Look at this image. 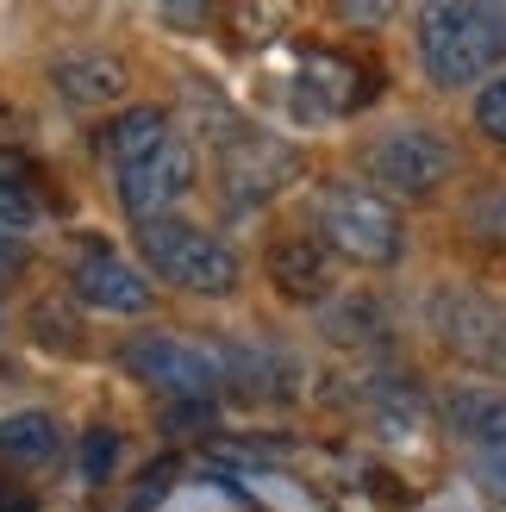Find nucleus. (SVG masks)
I'll list each match as a JSON object with an SVG mask.
<instances>
[{
    "label": "nucleus",
    "mask_w": 506,
    "mask_h": 512,
    "mask_svg": "<svg viewBox=\"0 0 506 512\" xmlns=\"http://www.w3.org/2000/svg\"><path fill=\"white\" fill-rule=\"evenodd\" d=\"M506 63V7H425L419 69L438 88H475Z\"/></svg>",
    "instance_id": "1"
},
{
    "label": "nucleus",
    "mask_w": 506,
    "mask_h": 512,
    "mask_svg": "<svg viewBox=\"0 0 506 512\" xmlns=\"http://www.w3.org/2000/svg\"><path fill=\"white\" fill-rule=\"evenodd\" d=\"M313 225H319L325 250L350 256V263H363V269H388V263H400V250H407V225H400L394 200L363 188V182H325L313 194Z\"/></svg>",
    "instance_id": "2"
},
{
    "label": "nucleus",
    "mask_w": 506,
    "mask_h": 512,
    "mask_svg": "<svg viewBox=\"0 0 506 512\" xmlns=\"http://www.w3.org/2000/svg\"><path fill=\"white\" fill-rule=\"evenodd\" d=\"M138 256L150 263V275H163L169 288H188L200 300H225V294H238V281H244L238 250L213 232H200V225H188V219L138 225Z\"/></svg>",
    "instance_id": "3"
},
{
    "label": "nucleus",
    "mask_w": 506,
    "mask_h": 512,
    "mask_svg": "<svg viewBox=\"0 0 506 512\" xmlns=\"http://www.w3.org/2000/svg\"><path fill=\"white\" fill-rule=\"evenodd\" d=\"M125 369L144 388H157L182 406H207L225 394V369H219V344L188 338V331H138L125 338Z\"/></svg>",
    "instance_id": "4"
},
{
    "label": "nucleus",
    "mask_w": 506,
    "mask_h": 512,
    "mask_svg": "<svg viewBox=\"0 0 506 512\" xmlns=\"http://www.w3.org/2000/svg\"><path fill=\"white\" fill-rule=\"evenodd\" d=\"M363 169H369L375 188H388L400 200H425L457 175V150H450V138L432 132V125H394V132L369 138Z\"/></svg>",
    "instance_id": "5"
},
{
    "label": "nucleus",
    "mask_w": 506,
    "mask_h": 512,
    "mask_svg": "<svg viewBox=\"0 0 506 512\" xmlns=\"http://www.w3.org/2000/svg\"><path fill=\"white\" fill-rule=\"evenodd\" d=\"M425 313H432V331L457 363L482 369V375H506V306L500 300L475 294V288H438Z\"/></svg>",
    "instance_id": "6"
},
{
    "label": "nucleus",
    "mask_w": 506,
    "mask_h": 512,
    "mask_svg": "<svg viewBox=\"0 0 506 512\" xmlns=\"http://www.w3.org/2000/svg\"><path fill=\"white\" fill-rule=\"evenodd\" d=\"M188 194H194V144H188L182 132H169L157 150H144L138 163L113 169V200H119V207L132 213L138 225L169 219Z\"/></svg>",
    "instance_id": "7"
},
{
    "label": "nucleus",
    "mask_w": 506,
    "mask_h": 512,
    "mask_svg": "<svg viewBox=\"0 0 506 512\" xmlns=\"http://www.w3.org/2000/svg\"><path fill=\"white\" fill-rule=\"evenodd\" d=\"M69 294L82 306H94V313H113V319H138V313H150V300H157V288H150L113 244H100L94 232L82 238V250H75Z\"/></svg>",
    "instance_id": "8"
},
{
    "label": "nucleus",
    "mask_w": 506,
    "mask_h": 512,
    "mask_svg": "<svg viewBox=\"0 0 506 512\" xmlns=\"http://www.w3.org/2000/svg\"><path fill=\"white\" fill-rule=\"evenodd\" d=\"M294 169H300L294 150L263 138V132H238L232 144H219V182H225L232 207H263V200H275L294 182Z\"/></svg>",
    "instance_id": "9"
},
{
    "label": "nucleus",
    "mask_w": 506,
    "mask_h": 512,
    "mask_svg": "<svg viewBox=\"0 0 506 512\" xmlns=\"http://www.w3.org/2000/svg\"><path fill=\"white\" fill-rule=\"evenodd\" d=\"M357 413L369 419L375 438H388V444H413L419 438V425H425V394L413 388V375H400L388 363H363L357 375Z\"/></svg>",
    "instance_id": "10"
},
{
    "label": "nucleus",
    "mask_w": 506,
    "mask_h": 512,
    "mask_svg": "<svg viewBox=\"0 0 506 512\" xmlns=\"http://www.w3.org/2000/svg\"><path fill=\"white\" fill-rule=\"evenodd\" d=\"M219 369H225V388H238L250 400H282L300 381V363L269 338H219Z\"/></svg>",
    "instance_id": "11"
},
{
    "label": "nucleus",
    "mask_w": 506,
    "mask_h": 512,
    "mask_svg": "<svg viewBox=\"0 0 506 512\" xmlns=\"http://www.w3.org/2000/svg\"><path fill=\"white\" fill-rule=\"evenodd\" d=\"M269 281L282 288V300H307V306H325L338 294V263L319 238H282L269 250Z\"/></svg>",
    "instance_id": "12"
},
{
    "label": "nucleus",
    "mask_w": 506,
    "mask_h": 512,
    "mask_svg": "<svg viewBox=\"0 0 506 512\" xmlns=\"http://www.w3.org/2000/svg\"><path fill=\"white\" fill-rule=\"evenodd\" d=\"M438 419L469 456L475 450H500L506 444V388H450L438 400Z\"/></svg>",
    "instance_id": "13"
},
{
    "label": "nucleus",
    "mask_w": 506,
    "mask_h": 512,
    "mask_svg": "<svg viewBox=\"0 0 506 512\" xmlns=\"http://www.w3.org/2000/svg\"><path fill=\"white\" fill-rule=\"evenodd\" d=\"M50 88H57L69 107H107L125 88V63L107 50H57L50 57Z\"/></svg>",
    "instance_id": "14"
},
{
    "label": "nucleus",
    "mask_w": 506,
    "mask_h": 512,
    "mask_svg": "<svg viewBox=\"0 0 506 512\" xmlns=\"http://www.w3.org/2000/svg\"><path fill=\"white\" fill-rule=\"evenodd\" d=\"M300 88H307V107L313 113H350V107H363V100L375 94L369 75L350 57H332V50H319V57L300 63Z\"/></svg>",
    "instance_id": "15"
},
{
    "label": "nucleus",
    "mask_w": 506,
    "mask_h": 512,
    "mask_svg": "<svg viewBox=\"0 0 506 512\" xmlns=\"http://www.w3.org/2000/svg\"><path fill=\"white\" fill-rule=\"evenodd\" d=\"M44 225V182L19 150H0V232L32 238Z\"/></svg>",
    "instance_id": "16"
},
{
    "label": "nucleus",
    "mask_w": 506,
    "mask_h": 512,
    "mask_svg": "<svg viewBox=\"0 0 506 512\" xmlns=\"http://www.w3.org/2000/svg\"><path fill=\"white\" fill-rule=\"evenodd\" d=\"M319 331L344 350H369V344L388 338V313H382L375 294H332L319 306Z\"/></svg>",
    "instance_id": "17"
},
{
    "label": "nucleus",
    "mask_w": 506,
    "mask_h": 512,
    "mask_svg": "<svg viewBox=\"0 0 506 512\" xmlns=\"http://www.w3.org/2000/svg\"><path fill=\"white\" fill-rule=\"evenodd\" d=\"M169 132L175 125H169L163 107H125L119 119L100 125V157H107V169H125V163H138L144 150H157Z\"/></svg>",
    "instance_id": "18"
},
{
    "label": "nucleus",
    "mask_w": 506,
    "mask_h": 512,
    "mask_svg": "<svg viewBox=\"0 0 506 512\" xmlns=\"http://www.w3.org/2000/svg\"><path fill=\"white\" fill-rule=\"evenodd\" d=\"M57 450H63V425L50 419V413H13V419H0V456H7L13 469H38Z\"/></svg>",
    "instance_id": "19"
},
{
    "label": "nucleus",
    "mask_w": 506,
    "mask_h": 512,
    "mask_svg": "<svg viewBox=\"0 0 506 512\" xmlns=\"http://www.w3.org/2000/svg\"><path fill=\"white\" fill-rule=\"evenodd\" d=\"M32 331H38V344H50V350H75V344H82V319L69 313V300H44L32 313Z\"/></svg>",
    "instance_id": "20"
},
{
    "label": "nucleus",
    "mask_w": 506,
    "mask_h": 512,
    "mask_svg": "<svg viewBox=\"0 0 506 512\" xmlns=\"http://www.w3.org/2000/svg\"><path fill=\"white\" fill-rule=\"evenodd\" d=\"M469 481H475V488H482L494 506H506V444H500V450H475V456H469Z\"/></svg>",
    "instance_id": "21"
},
{
    "label": "nucleus",
    "mask_w": 506,
    "mask_h": 512,
    "mask_svg": "<svg viewBox=\"0 0 506 512\" xmlns=\"http://www.w3.org/2000/svg\"><path fill=\"white\" fill-rule=\"evenodd\" d=\"M475 125H482V132L506 150V75H494V82L475 94Z\"/></svg>",
    "instance_id": "22"
},
{
    "label": "nucleus",
    "mask_w": 506,
    "mask_h": 512,
    "mask_svg": "<svg viewBox=\"0 0 506 512\" xmlns=\"http://www.w3.org/2000/svg\"><path fill=\"white\" fill-rule=\"evenodd\" d=\"M475 225H482L488 238H500V244H506V188H494L488 200H475Z\"/></svg>",
    "instance_id": "23"
},
{
    "label": "nucleus",
    "mask_w": 506,
    "mask_h": 512,
    "mask_svg": "<svg viewBox=\"0 0 506 512\" xmlns=\"http://www.w3.org/2000/svg\"><path fill=\"white\" fill-rule=\"evenodd\" d=\"M113 431H88V438H82V456H88V481H100V475H107V463H113Z\"/></svg>",
    "instance_id": "24"
},
{
    "label": "nucleus",
    "mask_w": 506,
    "mask_h": 512,
    "mask_svg": "<svg viewBox=\"0 0 506 512\" xmlns=\"http://www.w3.org/2000/svg\"><path fill=\"white\" fill-rule=\"evenodd\" d=\"M0 512H38V494L19 481H0Z\"/></svg>",
    "instance_id": "25"
},
{
    "label": "nucleus",
    "mask_w": 506,
    "mask_h": 512,
    "mask_svg": "<svg viewBox=\"0 0 506 512\" xmlns=\"http://www.w3.org/2000/svg\"><path fill=\"white\" fill-rule=\"evenodd\" d=\"M19 263H25V244H19L13 232H0V281H7V275H13Z\"/></svg>",
    "instance_id": "26"
},
{
    "label": "nucleus",
    "mask_w": 506,
    "mask_h": 512,
    "mask_svg": "<svg viewBox=\"0 0 506 512\" xmlns=\"http://www.w3.org/2000/svg\"><path fill=\"white\" fill-rule=\"evenodd\" d=\"M157 19L163 25H200V19H207V7H163Z\"/></svg>",
    "instance_id": "27"
},
{
    "label": "nucleus",
    "mask_w": 506,
    "mask_h": 512,
    "mask_svg": "<svg viewBox=\"0 0 506 512\" xmlns=\"http://www.w3.org/2000/svg\"><path fill=\"white\" fill-rule=\"evenodd\" d=\"M344 19H369L375 25V19H388V7H344Z\"/></svg>",
    "instance_id": "28"
},
{
    "label": "nucleus",
    "mask_w": 506,
    "mask_h": 512,
    "mask_svg": "<svg viewBox=\"0 0 506 512\" xmlns=\"http://www.w3.org/2000/svg\"><path fill=\"white\" fill-rule=\"evenodd\" d=\"M0 325H7V306H0Z\"/></svg>",
    "instance_id": "29"
}]
</instances>
